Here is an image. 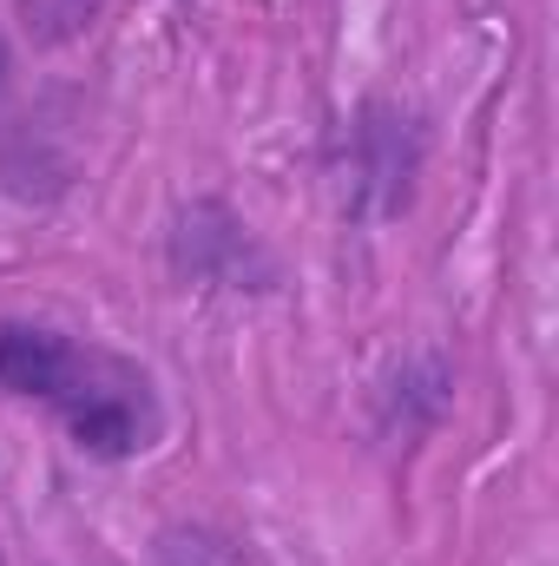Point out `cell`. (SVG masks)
Wrapping results in <instances>:
<instances>
[{
	"instance_id": "cell-1",
	"label": "cell",
	"mask_w": 559,
	"mask_h": 566,
	"mask_svg": "<svg viewBox=\"0 0 559 566\" xmlns=\"http://www.w3.org/2000/svg\"><path fill=\"white\" fill-rule=\"evenodd\" d=\"M73 349L46 329H0V389L13 396H66Z\"/></svg>"
},
{
	"instance_id": "cell-2",
	"label": "cell",
	"mask_w": 559,
	"mask_h": 566,
	"mask_svg": "<svg viewBox=\"0 0 559 566\" xmlns=\"http://www.w3.org/2000/svg\"><path fill=\"white\" fill-rule=\"evenodd\" d=\"M73 434H80V448L86 454H133L139 448V409L126 402V396H86L80 409H73Z\"/></svg>"
},
{
	"instance_id": "cell-3",
	"label": "cell",
	"mask_w": 559,
	"mask_h": 566,
	"mask_svg": "<svg viewBox=\"0 0 559 566\" xmlns=\"http://www.w3.org/2000/svg\"><path fill=\"white\" fill-rule=\"evenodd\" d=\"M0 86H7V40H0Z\"/></svg>"
}]
</instances>
